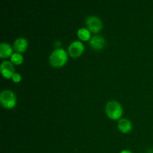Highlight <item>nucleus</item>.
Here are the masks:
<instances>
[{
    "mask_svg": "<svg viewBox=\"0 0 153 153\" xmlns=\"http://www.w3.org/2000/svg\"><path fill=\"white\" fill-rule=\"evenodd\" d=\"M49 61L53 67H62L67 61V55L63 48H58L52 51L49 56Z\"/></svg>",
    "mask_w": 153,
    "mask_h": 153,
    "instance_id": "f257e3e1",
    "label": "nucleus"
},
{
    "mask_svg": "<svg viewBox=\"0 0 153 153\" xmlns=\"http://www.w3.org/2000/svg\"><path fill=\"white\" fill-rule=\"evenodd\" d=\"M105 111L108 117L112 120H117L121 117L123 114V108L116 100L108 102L105 106Z\"/></svg>",
    "mask_w": 153,
    "mask_h": 153,
    "instance_id": "f03ea898",
    "label": "nucleus"
},
{
    "mask_svg": "<svg viewBox=\"0 0 153 153\" xmlns=\"http://www.w3.org/2000/svg\"><path fill=\"white\" fill-rule=\"evenodd\" d=\"M0 102L5 108H12L16 105V97L11 91L4 90L0 94Z\"/></svg>",
    "mask_w": 153,
    "mask_h": 153,
    "instance_id": "7ed1b4c3",
    "label": "nucleus"
},
{
    "mask_svg": "<svg viewBox=\"0 0 153 153\" xmlns=\"http://www.w3.org/2000/svg\"><path fill=\"white\" fill-rule=\"evenodd\" d=\"M86 24L88 29L93 32H98L102 28V22L97 16H90L87 18Z\"/></svg>",
    "mask_w": 153,
    "mask_h": 153,
    "instance_id": "20e7f679",
    "label": "nucleus"
},
{
    "mask_svg": "<svg viewBox=\"0 0 153 153\" xmlns=\"http://www.w3.org/2000/svg\"><path fill=\"white\" fill-rule=\"evenodd\" d=\"M84 50V44L79 40L72 42L68 47V52L72 57H78Z\"/></svg>",
    "mask_w": 153,
    "mask_h": 153,
    "instance_id": "39448f33",
    "label": "nucleus"
},
{
    "mask_svg": "<svg viewBox=\"0 0 153 153\" xmlns=\"http://www.w3.org/2000/svg\"><path fill=\"white\" fill-rule=\"evenodd\" d=\"M0 70H1V74L3 76L7 79H10L14 74V67H13L12 62L8 61H4L1 62L0 66Z\"/></svg>",
    "mask_w": 153,
    "mask_h": 153,
    "instance_id": "423d86ee",
    "label": "nucleus"
},
{
    "mask_svg": "<svg viewBox=\"0 0 153 153\" xmlns=\"http://www.w3.org/2000/svg\"><path fill=\"white\" fill-rule=\"evenodd\" d=\"M89 44L94 49L100 50L104 47L105 44V40L101 35H94L90 40Z\"/></svg>",
    "mask_w": 153,
    "mask_h": 153,
    "instance_id": "0eeeda50",
    "label": "nucleus"
},
{
    "mask_svg": "<svg viewBox=\"0 0 153 153\" xmlns=\"http://www.w3.org/2000/svg\"><path fill=\"white\" fill-rule=\"evenodd\" d=\"M27 46H28V41L24 37H19L15 40L14 43H13V48L18 52H22L25 51Z\"/></svg>",
    "mask_w": 153,
    "mask_h": 153,
    "instance_id": "6e6552de",
    "label": "nucleus"
},
{
    "mask_svg": "<svg viewBox=\"0 0 153 153\" xmlns=\"http://www.w3.org/2000/svg\"><path fill=\"white\" fill-rule=\"evenodd\" d=\"M131 128H132V125L128 120L123 118L118 121V128L123 133H127L130 131Z\"/></svg>",
    "mask_w": 153,
    "mask_h": 153,
    "instance_id": "1a4fd4ad",
    "label": "nucleus"
},
{
    "mask_svg": "<svg viewBox=\"0 0 153 153\" xmlns=\"http://www.w3.org/2000/svg\"><path fill=\"white\" fill-rule=\"evenodd\" d=\"M12 55V48L10 44L7 43H1L0 44V57L5 58Z\"/></svg>",
    "mask_w": 153,
    "mask_h": 153,
    "instance_id": "9d476101",
    "label": "nucleus"
},
{
    "mask_svg": "<svg viewBox=\"0 0 153 153\" xmlns=\"http://www.w3.org/2000/svg\"><path fill=\"white\" fill-rule=\"evenodd\" d=\"M78 36L81 40H89L91 37V32H90L89 29L86 28H81L78 30Z\"/></svg>",
    "mask_w": 153,
    "mask_h": 153,
    "instance_id": "9b49d317",
    "label": "nucleus"
},
{
    "mask_svg": "<svg viewBox=\"0 0 153 153\" xmlns=\"http://www.w3.org/2000/svg\"><path fill=\"white\" fill-rule=\"evenodd\" d=\"M10 61L15 64H20L23 61V57L21 54L15 52V53L12 54L11 56H10Z\"/></svg>",
    "mask_w": 153,
    "mask_h": 153,
    "instance_id": "f8f14e48",
    "label": "nucleus"
},
{
    "mask_svg": "<svg viewBox=\"0 0 153 153\" xmlns=\"http://www.w3.org/2000/svg\"><path fill=\"white\" fill-rule=\"evenodd\" d=\"M12 79H13V82H19V81L21 80L20 74H19V73H15L13 75V76H12Z\"/></svg>",
    "mask_w": 153,
    "mask_h": 153,
    "instance_id": "ddd939ff",
    "label": "nucleus"
},
{
    "mask_svg": "<svg viewBox=\"0 0 153 153\" xmlns=\"http://www.w3.org/2000/svg\"><path fill=\"white\" fill-rule=\"evenodd\" d=\"M120 153H132V152H130V151H128V150H126V149H125V150L121 151Z\"/></svg>",
    "mask_w": 153,
    "mask_h": 153,
    "instance_id": "4468645a",
    "label": "nucleus"
}]
</instances>
